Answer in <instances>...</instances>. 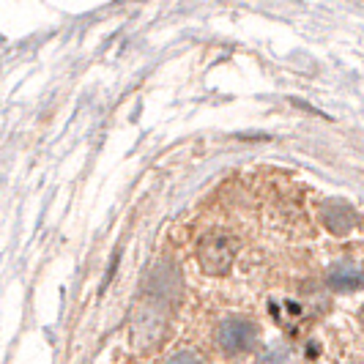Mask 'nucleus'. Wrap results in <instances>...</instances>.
Listing matches in <instances>:
<instances>
[{"instance_id": "obj_1", "label": "nucleus", "mask_w": 364, "mask_h": 364, "mask_svg": "<svg viewBox=\"0 0 364 364\" xmlns=\"http://www.w3.org/2000/svg\"><path fill=\"white\" fill-rule=\"evenodd\" d=\"M167 328V299L146 293V301L137 304L132 318V346L137 350H151L162 343Z\"/></svg>"}, {"instance_id": "obj_3", "label": "nucleus", "mask_w": 364, "mask_h": 364, "mask_svg": "<svg viewBox=\"0 0 364 364\" xmlns=\"http://www.w3.org/2000/svg\"><path fill=\"white\" fill-rule=\"evenodd\" d=\"M219 343L225 350L230 353H247L252 350L257 343V328L244 321V318H233V321H225L222 323V331H219Z\"/></svg>"}, {"instance_id": "obj_4", "label": "nucleus", "mask_w": 364, "mask_h": 364, "mask_svg": "<svg viewBox=\"0 0 364 364\" xmlns=\"http://www.w3.org/2000/svg\"><path fill=\"white\" fill-rule=\"evenodd\" d=\"M321 214H323L326 228L331 233H337V236L348 233V230L356 225V211H353L346 200H326L323 208H321Z\"/></svg>"}, {"instance_id": "obj_5", "label": "nucleus", "mask_w": 364, "mask_h": 364, "mask_svg": "<svg viewBox=\"0 0 364 364\" xmlns=\"http://www.w3.org/2000/svg\"><path fill=\"white\" fill-rule=\"evenodd\" d=\"M328 285H331L334 291H346V293L359 291V285H362V272H359V266L350 263V260L334 263L331 272H328Z\"/></svg>"}, {"instance_id": "obj_7", "label": "nucleus", "mask_w": 364, "mask_h": 364, "mask_svg": "<svg viewBox=\"0 0 364 364\" xmlns=\"http://www.w3.org/2000/svg\"><path fill=\"white\" fill-rule=\"evenodd\" d=\"M167 364H200L198 359V353H192V350H178L176 356H170Z\"/></svg>"}, {"instance_id": "obj_2", "label": "nucleus", "mask_w": 364, "mask_h": 364, "mask_svg": "<svg viewBox=\"0 0 364 364\" xmlns=\"http://www.w3.org/2000/svg\"><path fill=\"white\" fill-rule=\"evenodd\" d=\"M198 257H200L203 272L222 277V274L230 272V266H233L236 244H233V238L228 236V233H211V236H205L200 241Z\"/></svg>"}, {"instance_id": "obj_6", "label": "nucleus", "mask_w": 364, "mask_h": 364, "mask_svg": "<svg viewBox=\"0 0 364 364\" xmlns=\"http://www.w3.org/2000/svg\"><path fill=\"white\" fill-rule=\"evenodd\" d=\"M260 364H296V362H293V353L288 350V348L274 346V348H269V350L263 353Z\"/></svg>"}]
</instances>
